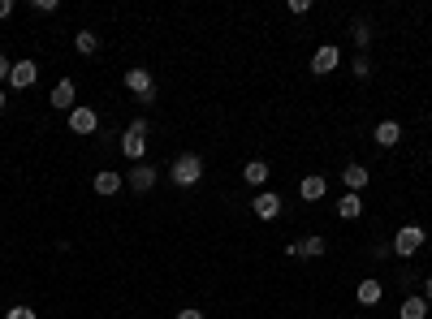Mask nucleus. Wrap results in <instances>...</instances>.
<instances>
[{
    "instance_id": "16",
    "label": "nucleus",
    "mask_w": 432,
    "mask_h": 319,
    "mask_svg": "<svg viewBox=\"0 0 432 319\" xmlns=\"http://www.w3.org/2000/svg\"><path fill=\"white\" fill-rule=\"evenodd\" d=\"M338 216H342V220H359V216H363V198H359V194H342V198H338Z\"/></svg>"
},
{
    "instance_id": "9",
    "label": "nucleus",
    "mask_w": 432,
    "mask_h": 319,
    "mask_svg": "<svg viewBox=\"0 0 432 319\" xmlns=\"http://www.w3.org/2000/svg\"><path fill=\"white\" fill-rule=\"evenodd\" d=\"M74 99H78V91H74V82H70V78H61L57 86H52V108H61V113H74V108H78Z\"/></svg>"
},
{
    "instance_id": "17",
    "label": "nucleus",
    "mask_w": 432,
    "mask_h": 319,
    "mask_svg": "<svg viewBox=\"0 0 432 319\" xmlns=\"http://www.w3.org/2000/svg\"><path fill=\"white\" fill-rule=\"evenodd\" d=\"M242 181H247V186H264V181H268V164H264V160H247Z\"/></svg>"
},
{
    "instance_id": "21",
    "label": "nucleus",
    "mask_w": 432,
    "mask_h": 319,
    "mask_svg": "<svg viewBox=\"0 0 432 319\" xmlns=\"http://www.w3.org/2000/svg\"><path fill=\"white\" fill-rule=\"evenodd\" d=\"M350 39H355V47H367V39H372V22H367V18H355V22H350Z\"/></svg>"
},
{
    "instance_id": "18",
    "label": "nucleus",
    "mask_w": 432,
    "mask_h": 319,
    "mask_svg": "<svg viewBox=\"0 0 432 319\" xmlns=\"http://www.w3.org/2000/svg\"><path fill=\"white\" fill-rule=\"evenodd\" d=\"M402 319H423L428 315V298H419V293H411L406 302H402V310H398Z\"/></svg>"
},
{
    "instance_id": "2",
    "label": "nucleus",
    "mask_w": 432,
    "mask_h": 319,
    "mask_svg": "<svg viewBox=\"0 0 432 319\" xmlns=\"http://www.w3.org/2000/svg\"><path fill=\"white\" fill-rule=\"evenodd\" d=\"M126 91L139 95V103H151L156 99V82H151L147 69H126Z\"/></svg>"
},
{
    "instance_id": "25",
    "label": "nucleus",
    "mask_w": 432,
    "mask_h": 319,
    "mask_svg": "<svg viewBox=\"0 0 432 319\" xmlns=\"http://www.w3.org/2000/svg\"><path fill=\"white\" fill-rule=\"evenodd\" d=\"M389 250H394V242H389V246H385V242H376V246H372V259H389Z\"/></svg>"
},
{
    "instance_id": "7",
    "label": "nucleus",
    "mask_w": 432,
    "mask_h": 319,
    "mask_svg": "<svg viewBox=\"0 0 432 319\" xmlns=\"http://www.w3.org/2000/svg\"><path fill=\"white\" fill-rule=\"evenodd\" d=\"M156 177H160V173H156L151 164H134V169L126 173V186H130L134 194H147V190L156 186Z\"/></svg>"
},
{
    "instance_id": "24",
    "label": "nucleus",
    "mask_w": 432,
    "mask_h": 319,
    "mask_svg": "<svg viewBox=\"0 0 432 319\" xmlns=\"http://www.w3.org/2000/svg\"><path fill=\"white\" fill-rule=\"evenodd\" d=\"M372 74V61L367 57H355V78H367Z\"/></svg>"
},
{
    "instance_id": "3",
    "label": "nucleus",
    "mask_w": 432,
    "mask_h": 319,
    "mask_svg": "<svg viewBox=\"0 0 432 319\" xmlns=\"http://www.w3.org/2000/svg\"><path fill=\"white\" fill-rule=\"evenodd\" d=\"M423 242H428V237H423V229H419V225H402V229H398V237H394V254L411 259Z\"/></svg>"
},
{
    "instance_id": "10",
    "label": "nucleus",
    "mask_w": 432,
    "mask_h": 319,
    "mask_svg": "<svg viewBox=\"0 0 432 319\" xmlns=\"http://www.w3.org/2000/svg\"><path fill=\"white\" fill-rule=\"evenodd\" d=\"M298 194H303V203H320L324 194H329V181H324L320 173H307V177L298 181Z\"/></svg>"
},
{
    "instance_id": "28",
    "label": "nucleus",
    "mask_w": 432,
    "mask_h": 319,
    "mask_svg": "<svg viewBox=\"0 0 432 319\" xmlns=\"http://www.w3.org/2000/svg\"><path fill=\"white\" fill-rule=\"evenodd\" d=\"M9 74H14V65H9V57H0V82H9Z\"/></svg>"
},
{
    "instance_id": "20",
    "label": "nucleus",
    "mask_w": 432,
    "mask_h": 319,
    "mask_svg": "<svg viewBox=\"0 0 432 319\" xmlns=\"http://www.w3.org/2000/svg\"><path fill=\"white\" fill-rule=\"evenodd\" d=\"M294 250H298V259H320L324 254V237H303V242H294Z\"/></svg>"
},
{
    "instance_id": "8",
    "label": "nucleus",
    "mask_w": 432,
    "mask_h": 319,
    "mask_svg": "<svg viewBox=\"0 0 432 319\" xmlns=\"http://www.w3.org/2000/svg\"><path fill=\"white\" fill-rule=\"evenodd\" d=\"M70 130H74V134H95V130H99V117H95V108L78 103V108L70 113Z\"/></svg>"
},
{
    "instance_id": "26",
    "label": "nucleus",
    "mask_w": 432,
    "mask_h": 319,
    "mask_svg": "<svg viewBox=\"0 0 432 319\" xmlns=\"http://www.w3.org/2000/svg\"><path fill=\"white\" fill-rule=\"evenodd\" d=\"M307 9H311V5H307V0H290V13H294V18H303Z\"/></svg>"
},
{
    "instance_id": "11",
    "label": "nucleus",
    "mask_w": 432,
    "mask_h": 319,
    "mask_svg": "<svg viewBox=\"0 0 432 319\" xmlns=\"http://www.w3.org/2000/svg\"><path fill=\"white\" fill-rule=\"evenodd\" d=\"M91 186H95V194H104V198H108V194H117V190L126 186V177H122V173H113V169H104V173H95V181H91Z\"/></svg>"
},
{
    "instance_id": "5",
    "label": "nucleus",
    "mask_w": 432,
    "mask_h": 319,
    "mask_svg": "<svg viewBox=\"0 0 432 319\" xmlns=\"http://www.w3.org/2000/svg\"><path fill=\"white\" fill-rule=\"evenodd\" d=\"M251 211L259 220H277V211H281V194H273V190H259L255 198H251Z\"/></svg>"
},
{
    "instance_id": "14",
    "label": "nucleus",
    "mask_w": 432,
    "mask_h": 319,
    "mask_svg": "<svg viewBox=\"0 0 432 319\" xmlns=\"http://www.w3.org/2000/svg\"><path fill=\"white\" fill-rule=\"evenodd\" d=\"M122 151H126V160H134V164H143V155H147V138H143V134H130V130H126V138H122Z\"/></svg>"
},
{
    "instance_id": "31",
    "label": "nucleus",
    "mask_w": 432,
    "mask_h": 319,
    "mask_svg": "<svg viewBox=\"0 0 432 319\" xmlns=\"http://www.w3.org/2000/svg\"><path fill=\"white\" fill-rule=\"evenodd\" d=\"M423 298H428V302H432V276H428V281H423Z\"/></svg>"
},
{
    "instance_id": "19",
    "label": "nucleus",
    "mask_w": 432,
    "mask_h": 319,
    "mask_svg": "<svg viewBox=\"0 0 432 319\" xmlns=\"http://www.w3.org/2000/svg\"><path fill=\"white\" fill-rule=\"evenodd\" d=\"M74 47L82 52V57H95V52H99V35L95 30H78L74 35Z\"/></svg>"
},
{
    "instance_id": "22",
    "label": "nucleus",
    "mask_w": 432,
    "mask_h": 319,
    "mask_svg": "<svg viewBox=\"0 0 432 319\" xmlns=\"http://www.w3.org/2000/svg\"><path fill=\"white\" fill-rule=\"evenodd\" d=\"M5 319H39V315H35L31 306H9V310H5Z\"/></svg>"
},
{
    "instance_id": "13",
    "label": "nucleus",
    "mask_w": 432,
    "mask_h": 319,
    "mask_svg": "<svg viewBox=\"0 0 432 319\" xmlns=\"http://www.w3.org/2000/svg\"><path fill=\"white\" fill-rule=\"evenodd\" d=\"M381 293H385V285L376 281V276H367V281H359V289H355V298L363 302V306H376L381 302Z\"/></svg>"
},
{
    "instance_id": "12",
    "label": "nucleus",
    "mask_w": 432,
    "mask_h": 319,
    "mask_svg": "<svg viewBox=\"0 0 432 319\" xmlns=\"http://www.w3.org/2000/svg\"><path fill=\"white\" fill-rule=\"evenodd\" d=\"M372 138H376V147H398V138H402V125L398 121H381L372 130Z\"/></svg>"
},
{
    "instance_id": "30",
    "label": "nucleus",
    "mask_w": 432,
    "mask_h": 319,
    "mask_svg": "<svg viewBox=\"0 0 432 319\" xmlns=\"http://www.w3.org/2000/svg\"><path fill=\"white\" fill-rule=\"evenodd\" d=\"M14 13V0H0V18H9Z\"/></svg>"
},
{
    "instance_id": "32",
    "label": "nucleus",
    "mask_w": 432,
    "mask_h": 319,
    "mask_svg": "<svg viewBox=\"0 0 432 319\" xmlns=\"http://www.w3.org/2000/svg\"><path fill=\"white\" fill-rule=\"evenodd\" d=\"M5 103H9V95H5V86H0V108H5Z\"/></svg>"
},
{
    "instance_id": "27",
    "label": "nucleus",
    "mask_w": 432,
    "mask_h": 319,
    "mask_svg": "<svg viewBox=\"0 0 432 319\" xmlns=\"http://www.w3.org/2000/svg\"><path fill=\"white\" fill-rule=\"evenodd\" d=\"M130 134H143V138H147V121H143V117H134V121H130Z\"/></svg>"
},
{
    "instance_id": "1",
    "label": "nucleus",
    "mask_w": 432,
    "mask_h": 319,
    "mask_svg": "<svg viewBox=\"0 0 432 319\" xmlns=\"http://www.w3.org/2000/svg\"><path fill=\"white\" fill-rule=\"evenodd\" d=\"M199 177H203V160L199 155H178L173 160V169H169V181L173 186L190 190V186H199Z\"/></svg>"
},
{
    "instance_id": "29",
    "label": "nucleus",
    "mask_w": 432,
    "mask_h": 319,
    "mask_svg": "<svg viewBox=\"0 0 432 319\" xmlns=\"http://www.w3.org/2000/svg\"><path fill=\"white\" fill-rule=\"evenodd\" d=\"M178 319H203V310H195V306H186V310H178Z\"/></svg>"
},
{
    "instance_id": "4",
    "label": "nucleus",
    "mask_w": 432,
    "mask_h": 319,
    "mask_svg": "<svg viewBox=\"0 0 432 319\" xmlns=\"http://www.w3.org/2000/svg\"><path fill=\"white\" fill-rule=\"evenodd\" d=\"M338 65H342V47L320 43V47H315V57H311V69H315V74H333Z\"/></svg>"
},
{
    "instance_id": "6",
    "label": "nucleus",
    "mask_w": 432,
    "mask_h": 319,
    "mask_svg": "<svg viewBox=\"0 0 432 319\" xmlns=\"http://www.w3.org/2000/svg\"><path fill=\"white\" fill-rule=\"evenodd\" d=\"M35 82H39V65H35V61H14L9 86H14V91H31Z\"/></svg>"
},
{
    "instance_id": "23",
    "label": "nucleus",
    "mask_w": 432,
    "mask_h": 319,
    "mask_svg": "<svg viewBox=\"0 0 432 319\" xmlns=\"http://www.w3.org/2000/svg\"><path fill=\"white\" fill-rule=\"evenodd\" d=\"M35 13H57V0H31Z\"/></svg>"
},
{
    "instance_id": "15",
    "label": "nucleus",
    "mask_w": 432,
    "mask_h": 319,
    "mask_svg": "<svg viewBox=\"0 0 432 319\" xmlns=\"http://www.w3.org/2000/svg\"><path fill=\"white\" fill-rule=\"evenodd\" d=\"M342 181H346V190H350V194H359V190H363V186L372 181V173H367L363 164H346V173H342Z\"/></svg>"
}]
</instances>
